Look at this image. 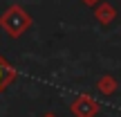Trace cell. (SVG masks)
<instances>
[{
  "mask_svg": "<svg viewBox=\"0 0 121 117\" xmlns=\"http://www.w3.org/2000/svg\"><path fill=\"white\" fill-rule=\"evenodd\" d=\"M34 25V18L20 5H9L2 14H0V29L7 32V36L18 38L25 32H29V27Z\"/></svg>",
  "mask_w": 121,
  "mask_h": 117,
  "instance_id": "6da1fadb",
  "label": "cell"
},
{
  "mask_svg": "<svg viewBox=\"0 0 121 117\" xmlns=\"http://www.w3.org/2000/svg\"><path fill=\"white\" fill-rule=\"evenodd\" d=\"M72 113L76 117H94L99 113V104H96L92 97L81 95V97H76V101L72 104Z\"/></svg>",
  "mask_w": 121,
  "mask_h": 117,
  "instance_id": "7a4b0ae2",
  "label": "cell"
},
{
  "mask_svg": "<svg viewBox=\"0 0 121 117\" xmlns=\"http://www.w3.org/2000/svg\"><path fill=\"white\" fill-rule=\"evenodd\" d=\"M92 9H94L96 23H99V25H103V27L117 20V9H114L110 2H105V0H101V2L96 5V7H92Z\"/></svg>",
  "mask_w": 121,
  "mask_h": 117,
  "instance_id": "3957f363",
  "label": "cell"
},
{
  "mask_svg": "<svg viewBox=\"0 0 121 117\" xmlns=\"http://www.w3.org/2000/svg\"><path fill=\"white\" fill-rule=\"evenodd\" d=\"M16 77H18V70L13 68L2 54H0V92L7 90V88L16 81Z\"/></svg>",
  "mask_w": 121,
  "mask_h": 117,
  "instance_id": "277c9868",
  "label": "cell"
},
{
  "mask_svg": "<svg viewBox=\"0 0 121 117\" xmlns=\"http://www.w3.org/2000/svg\"><path fill=\"white\" fill-rule=\"evenodd\" d=\"M114 88H117V81H114L112 77H108V74H105V77L99 79V90H101V92H105V95H108V92H114Z\"/></svg>",
  "mask_w": 121,
  "mask_h": 117,
  "instance_id": "5b68a950",
  "label": "cell"
},
{
  "mask_svg": "<svg viewBox=\"0 0 121 117\" xmlns=\"http://www.w3.org/2000/svg\"><path fill=\"white\" fill-rule=\"evenodd\" d=\"M81 2H83V5H87V7H96L101 0H81Z\"/></svg>",
  "mask_w": 121,
  "mask_h": 117,
  "instance_id": "8992f818",
  "label": "cell"
},
{
  "mask_svg": "<svg viewBox=\"0 0 121 117\" xmlns=\"http://www.w3.org/2000/svg\"><path fill=\"white\" fill-rule=\"evenodd\" d=\"M45 117H56V115H45Z\"/></svg>",
  "mask_w": 121,
  "mask_h": 117,
  "instance_id": "52a82bcc",
  "label": "cell"
}]
</instances>
